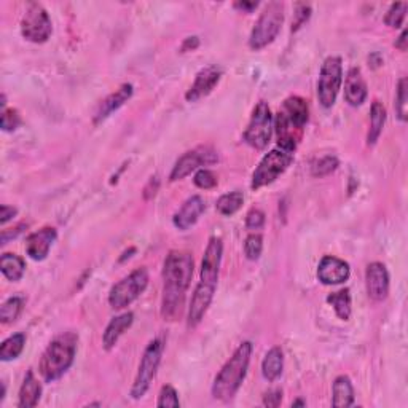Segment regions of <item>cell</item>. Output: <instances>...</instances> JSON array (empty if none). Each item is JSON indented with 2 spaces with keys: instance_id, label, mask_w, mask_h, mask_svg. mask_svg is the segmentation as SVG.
I'll list each match as a JSON object with an SVG mask.
<instances>
[{
  "instance_id": "d6a6232c",
  "label": "cell",
  "mask_w": 408,
  "mask_h": 408,
  "mask_svg": "<svg viewBox=\"0 0 408 408\" xmlns=\"http://www.w3.org/2000/svg\"><path fill=\"white\" fill-rule=\"evenodd\" d=\"M338 168V158L337 157H324L318 161H314L311 166V174L314 177H325L334 173Z\"/></svg>"
},
{
  "instance_id": "f546056e",
  "label": "cell",
  "mask_w": 408,
  "mask_h": 408,
  "mask_svg": "<svg viewBox=\"0 0 408 408\" xmlns=\"http://www.w3.org/2000/svg\"><path fill=\"white\" fill-rule=\"evenodd\" d=\"M244 203V195L243 192H232V193H225L217 200V211L219 214H222V216L228 217V216H233L241 209Z\"/></svg>"
},
{
  "instance_id": "b9f144b4",
  "label": "cell",
  "mask_w": 408,
  "mask_h": 408,
  "mask_svg": "<svg viewBox=\"0 0 408 408\" xmlns=\"http://www.w3.org/2000/svg\"><path fill=\"white\" fill-rule=\"evenodd\" d=\"M16 214H18V209L13 207V206H7V204H3L2 207H0V223L5 225L8 222V220H12Z\"/></svg>"
},
{
  "instance_id": "e0dca14e",
  "label": "cell",
  "mask_w": 408,
  "mask_h": 408,
  "mask_svg": "<svg viewBox=\"0 0 408 408\" xmlns=\"http://www.w3.org/2000/svg\"><path fill=\"white\" fill-rule=\"evenodd\" d=\"M217 286L212 284L201 282L198 284L195 292H193L190 308H189V327H196L203 321L204 314L207 313V308L211 306Z\"/></svg>"
},
{
  "instance_id": "d6986e66",
  "label": "cell",
  "mask_w": 408,
  "mask_h": 408,
  "mask_svg": "<svg viewBox=\"0 0 408 408\" xmlns=\"http://www.w3.org/2000/svg\"><path fill=\"white\" fill-rule=\"evenodd\" d=\"M204 211H206V203H204L201 196L195 195V196L189 198V200L182 204V207L179 209V211L174 214L173 222L176 225V228L182 230V232L192 228L193 225L200 220Z\"/></svg>"
},
{
  "instance_id": "4316f807",
  "label": "cell",
  "mask_w": 408,
  "mask_h": 408,
  "mask_svg": "<svg viewBox=\"0 0 408 408\" xmlns=\"http://www.w3.org/2000/svg\"><path fill=\"white\" fill-rule=\"evenodd\" d=\"M0 271L8 281L18 282L26 271V263L16 254H3L0 259Z\"/></svg>"
},
{
  "instance_id": "44dd1931",
  "label": "cell",
  "mask_w": 408,
  "mask_h": 408,
  "mask_svg": "<svg viewBox=\"0 0 408 408\" xmlns=\"http://www.w3.org/2000/svg\"><path fill=\"white\" fill-rule=\"evenodd\" d=\"M345 99L350 105L359 107L367 99V83L362 77V72L359 67L350 69L345 82Z\"/></svg>"
},
{
  "instance_id": "f35d334b",
  "label": "cell",
  "mask_w": 408,
  "mask_h": 408,
  "mask_svg": "<svg viewBox=\"0 0 408 408\" xmlns=\"http://www.w3.org/2000/svg\"><path fill=\"white\" fill-rule=\"evenodd\" d=\"M311 16V7L306 3H297L295 5V13L292 21V31H297L309 19Z\"/></svg>"
},
{
  "instance_id": "9c48e42d",
  "label": "cell",
  "mask_w": 408,
  "mask_h": 408,
  "mask_svg": "<svg viewBox=\"0 0 408 408\" xmlns=\"http://www.w3.org/2000/svg\"><path fill=\"white\" fill-rule=\"evenodd\" d=\"M343 83L341 59L338 56H329L322 62L318 80V98L322 107L330 109L335 104L337 96L340 93Z\"/></svg>"
},
{
  "instance_id": "6da1fadb",
  "label": "cell",
  "mask_w": 408,
  "mask_h": 408,
  "mask_svg": "<svg viewBox=\"0 0 408 408\" xmlns=\"http://www.w3.org/2000/svg\"><path fill=\"white\" fill-rule=\"evenodd\" d=\"M193 276V257L187 250H171L163 265V298L161 316L164 321L180 318L185 295Z\"/></svg>"
},
{
  "instance_id": "7dc6e473",
  "label": "cell",
  "mask_w": 408,
  "mask_h": 408,
  "mask_svg": "<svg viewBox=\"0 0 408 408\" xmlns=\"http://www.w3.org/2000/svg\"><path fill=\"white\" fill-rule=\"evenodd\" d=\"M298 405H300V407H305V405H306V402H305V400H295L294 404H292V407H298Z\"/></svg>"
},
{
  "instance_id": "74e56055",
  "label": "cell",
  "mask_w": 408,
  "mask_h": 408,
  "mask_svg": "<svg viewBox=\"0 0 408 408\" xmlns=\"http://www.w3.org/2000/svg\"><path fill=\"white\" fill-rule=\"evenodd\" d=\"M21 125V117L18 110L15 109H3L2 110V120H0V126L3 131H15L16 128Z\"/></svg>"
},
{
  "instance_id": "7c38bea8",
  "label": "cell",
  "mask_w": 408,
  "mask_h": 408,
  "mask_svg": "<svg viewBox=\"0 0 408 408\" xmlns=\"http://www.w3.org/2000/svg\"><path fill=\"white\" fill-rule=\"evenodd\" d=\"M219 161V155L216 150L207 146L196 147L193 150L182 155V157L176 161L173 171L169 174L171 182H177L185 179L187 176H190L193 171H198L201 166H209Z\"/></svg>"
},
{
  "instance_id": "7402d4cb",
  "label": "cell",
  "mask_w": 408,
  "mask_h": 408,
  "mask_svg": "<svg viewBox=\"0 0 408 408\" xmlns=\"http://www.w3.org/2000/svg\"><path fill=\"white\" fill-rule=\"evenodd\" d=\"M134 314L133 313H123L120 316H115L109 324H107L104 335H102V345L107 351H110L112 348L117 345V341L120 340V337L133 325Z\"/></svg>"
},
{
  "instance_id": "7bdbcfd3",
  "label": "cell",
  "mask_w": 408,
  "mask_h": 408,
  "mask_svg": "<svg viewBox=\"0 0 408 408\" xmlns=\"http://www.w3.org/2000/svg\"><path fill=\"white\" fill-rule=\"evenodd\" d=\"M158 187H160V180H158V177L155 176V177H152V179L148 180L147 187H146V189H144V198H146V200H150V198H153L155 195H157Z\"/></svg>"
},
{
  "instance_id": "277c9868",
  "label": "cell",
  "mask_w": 408,
  "mask_h": 408,
  "mask_svg": "<svg viewBox=\"0 0 408 408\" xmlns=\"http://www.w3.org/2000/svg\"><path fill=\"white\" fill-rule=\"evenodd\" d=\"M77 341L78 335L74 332H66V334L58 335L53 340L45 352L42 354L39 370L46 383L56 381L62 377L64 373L71 368L74 364L75 352H77Z\"/></svg>"
},
{
  "instance_id": "e575fe53",
  "label": "cell",
  "mask_w": 408,
  "mask_h": 408,
  "mask_svg": "<svg viewBox=\"0 0 408 408\" xmlns=\"http://www.w3.org/2000/svg\"><path fill=\"white\" fill-rule=\"evenodd\" d=\"M193 182H195V185L198 187V189L211 190L219 184V179H217V176L212 173V171L203 168V169L196 171L195 177H193Z\"/></svg>"
},
{
  "instance_id": "ba28073f",
  "label": "cell",
  "mask_w": 408,
  "mask_h": 408,
  "mask_svg": "<svg viewBox=\"0 0 408 408\" xmlns=\"http://www.w3.org/2000/svg\"><path fill=\"white\" fill-rule=\"evenodd\" d=\"M294 153L284 152V150H271L262 158L260 164L252 174V190H259L275 182L279 176L286 173V169L292 164Z\"/></svg>"
},
{
  "instance_id": "8992f818",
  "label": "cell",
  "mask_w": 408,
  "mask_h": 408,
  "mask_svg": "<svg viewBox=\"0 0 408 408\" xmlns=\"http://www.w3.org/2000/svg\"><path fill=\"white\" fill-rule=\"evenodd\" d=\"M164 351V343L161 338H155L147 345L144 356L139 364V370L134 380V384L131 388V397L133 399H142L150 389L153 378L157 377L158 367L161 364V356Z\"/></svg>"
},
{
  "instance_id": "ac0fdd59",
  "label": "cell",
  "mask_w": 408,
  "mask_h": 408,
  "mask_svg": "<svg viewBox=\"0 0 408 408\" xmlns=\"http://www.w3.org/2000/svg\"><path fill=\"white\" fill-rule=\"evenodd\" d=\"M56 238H58V233L55 228L51 227L42 228L39 230V232L28 236V239H26V252H28V255L32 260L35 262L45 260Z\"/></svg>"
},
{
  "instance_id": "30bf717a",
  "label": "cell",
  "mask_w": 408,
  "mask_h": 408,
  "mask_svg": "<svg viewBox=\"0 0 408 408\" xmlns=\"http://www.w3.org/2000/svg\"><path fill=\"white\" fill-rule=\"evenodd\" d=\"M273 131V117L271 110L265 101H260L255 105L254 112H252L250 121L248 128L244 131V141L249 144L250 147L257 150H263L271 139Z\"/></svg>"
},
{
  "instance_id": "bcb514c9",
  "label": "cell",
  "mask_w": 408,
  "mask_h": 408,
  "mask_svg": "<svg viewBox=\"0 0 408 408\" xmlns=\"http://www.w3.org/2000/svg\"><path fill=\"white\" fill-rule=\"evenodd\" d=\"M407 35H408V32L404 29V31H402V34H400L399 39L396 40V48H399L400 51L407 50Z\"/></svg>"
},
{
  "instance_id": "7a4b0ae2",
  "label": "cell",
  "mask_w": 408,
  "mask_h": 408,
  "mask_svg": "<svg viewBox=\"0 0 408 408\" xmlns=\"http://www.w3.org/2000/svg\"><path fill=\"white\" fill-rule=\"evenodd\" d=\"M308 102L300 96H291L284 101L279 109L275 128L278 136V146L284 152L294 153L303 137L306 123H308Z\"/></svg>"
},
{
  "instance_id": "cb8c5ba5",
  "label": "cell",
  "mask_w": 408,
  "mask_h": 408,
  "mask_svg": "<svg viewBox=\"0 0 408 408\" xmlns=\"http://www.w3.org/2000/svg\"><path fill=\"white\" fill-rule=\"evenodd\" d=\"M284 368V354L281 348H271L270 351L265 354L262 362V373L265 380L268 381H276L282 375Z\"/></svg>"
},
{
  "instance_id": "8d00e7d4",
  "label": "cell",
  "mask_w": 408,
  "mask_h": 408,
  "mask_svg": "<svg viewBox=\"0 0 408 408\" xmlns=\"http://www.w3.org/2000/svg\"><path fill=\"white\" fill-rule=\"evenodd\" d=\"M157 405L158 407H173V408L180 407L179 396H177V391L173 388V386L166 384V386H163V388H161Z\"/></svg>"
},
{
  "instance_id": "836d02e7",
  "label": "cell",
  "mask_w": 408,
  "mask_h": 408,
  "mask_svg": "<svg viewBox=\"0 0 408 408\" xmlns=\"http://www.w3.org/2000/svg\"><path fill=\"white\" fill-rule=\"evenodd\" d=\"M262 250H263L262 236L257 235V233L249 235L248 238H246V243H244L246 257H248L249 260H259L260 255H262Z\"/></svg>"
},
{
  "instance_id": "5b68a950",
  "label": "cell",
  "mask_w": 408,
  "mask_h": 408,
  "mask_svg": "<svg viewBox=\"0 0 408 408\" xmlns=\"http://www.w3.org/2000/svg\"><path fill=\"white\" fill-rule=\"evenodd\" d=\"M284 23V5L281 2H270L257 19L249 37L250 50L259 51L275 42Z\"/></svg>"
},
{
  "instance_id": "ee69618b",
  "label": "cell",
  "mask_w": 408,
  "mask_h": 408,
  "mask_svg": "<svg viewBox=\"0 0 408 408\" xmlns=\"http://www.w3.org/2000/svg\"><path fill=\"white\" fill-rule=\"evenodd\" d=\"M257 7H259V2H246V0H243V2H236L235 3V8H238L244 13H250L252 10H255Z\"/></svg>"
},
{
  "instance_id": "3957f363",
  "label": "cell",
  "mask_w": 408,
  "mask_h": 408,
  "mask_svg": "<svg viewBox=\"0 0 408 408\" xmlns=\"http://www.w3.org/2000/svg\"><path fill=\"white\" fill-rule=\"evenodd\" d=\"M252 356V343L244 341L233 352L222 370L217 373L212 384V397L217 400L228 402L238 393L243 381L248 375L249 362Z\"/></svg>"
},
{
  "instance_id": "8fae6325",
  "label": "cell",
  "mask_w": 408,
  "mask_h": 408,
  "mask_svg": "<svg viewBox=\"0 0 408 408\" xmlns=\"http://www.w3.org/2000/svg\"><path fill=\"white\" fill-rule=\"evenodd\" d=\"M53 32L51 19L40 3H31L21 19V34L32 44H45Z\"/></svg>"
},
{
  "instance_id": "60d3db41",
  "label": "cell",
  "mask_w": 408,
  "mask_h": 408,
  "mask_svg": "<svg viewBox=\"0 0 408 408\" xmlns=\"http://www.w3.org/2000/svg\"><path fill=\"white\" fill-rule=\"evenodd\" d=\"M282 402V391L281 389H273L270 393H266L263 397V405L266 407H279Z\"/></svg>"
},
{
  "instance_id": "52a82bcc",
  "label": "cell",
  "mask_w": 408,
  "mask_h": 408,
  "mask_svg": "<svg viewBox=\"0 0 408 408\" xmlns=\"http://www.w3.org/2000/svg\"><path fill=\"white\" fill-rule=\"evenodd\" d=\"M148 286V271L146 268H137L130 276L123 278L110 289L109 303L114 309H123L130 306L134 300L141 297Z\"/></svg>"
},
{
  "instance_id": "ffe728a7",
  "label": "cell",
  "mask_w": 408,
  "mask_h": 408,
  "mask_svg": "<svg viewBox=\"0 0 408 408\" xmlns=\"http://www.w3.org/2000/svg\"><path fill=\"white\" fill-rule=\"evenodd\" d=\"M133 85L131 83H125L121 85L120 88H118L115 93H112L110 96H107V98L101 102L98 110H96L94 114V125H99L105 120V118H109L114 112H117L120 107L125 104L128 99H131L133 96Z\"/></svg>"
},
{
  "instance_id": "f6af8a7d",
  "label": "cell",
  "mask_w": 408,
  "mask_h": 408,
  "mask_svg": "<svg viewBox=\"0 0 408 408\" xmlns=\"http://www.w3.org/2000/svg\"><path fill=\"white\" fill-rule=\"evenodd\" d=\"M200 45V40H198V37H189L184 42V45H182V51H189V50H195Z\"/></svg>"
},
{
  "instance_id": "d4e9b609",
  "label": "cell",
  "mask_w": 408,
  "mask_h": 408,
  "mask_svg": "<svg viewBox=\"0 0 408 408\" xmlns=\"http://www.w3.org/2000/svg\"><path fill=\"white\" fill-rule=\"evenodd\" d=\"M332 405L334 407H351L354 404V389L351 380L341 375L334 381L332 388Z\"/></svg>"
},
{
  "instance_id": "5bb4252c",
  "label": "cell",
  "mask_w": 408,
  "mask_h": 408,
  "mask_svg": "<svg viewBox=\"0 0 408 408\" xmlns=\"http://www.w3.org/2000/svg\"><path fill=\"white\" fill-rule=\"evenodd\" d=\"M365 286L368 297L375 302H383L389 294V273L380 262H373L365 271Z\"/></svg>"
},
{
  "instance_id": "ab89813d",
  "label": "cell",
  "mask_w": 408,
  "mask_h": 408,
  "mask_svg": "<svg viewBox=\"0 0 408 408\" xmlns=\"http://www.w3.org/2000/svg\"><path fill=\"white\" fill-rule=\"evenodd\" d=\"M265 225V214L260 209H250L246 217V227L249 230H260Z\"/></svg>"
},
{
  "instance_id": "4fadbf2b",
  "label": "cell",
  "mask_w": 408,
  "mask_h": 408,
  "mask_svg": "<svg viewBox=\"0 0 408 408\" xmlns=\"http://www.w3.org/2000/svg\"><path fill=\"white\" fill-rule=\"evenodd\" d=\"M222 254H223L222 239L214 236V238L209 239L207 248L206 250H204V257L201 262V275H200L201 282L217 286L220 263H222Z\"/></svg>"
},
{
  "instance_id": "1f68e13d",
  "label": "cell",
  "mask_w": 408,
  "mask_h": 408,
  "mask_svg": "<svg viewBox=\"0 0 408 408\" xmlns=\"http://www.w3.org/2000/svg\"><path fill=\"white\" fill-rule=\"evenodd\" d=\"M407 8L408 3L405 2H399V3H393L388 10V13L384 16V23L389 28H400L402 23H404L405 15H407Z\"/></svg>"
},
{
  "instance_id": "9a60e30c",
  "label": "cell",
  "mask_w": 408,
  "mask_h": 408,
  "mask_svg": "<svg viewBox=\"0 0 408 408\" xmlns=\"http://www.w3.org/2000/svg\"><path fill=\"white\" fill-rule=\"evenodd\" d=\"M350 265L345 260L332 255H325L318 266V278L325 286H337V284L345 282L350 279Z\"/></svg>"
},
{
  "instance_id": "83f0119b",
  "label": "cell",
  "mask_w": 408,
  "mask_h": 408,
  "mask_svg": "<svg viewBox=\"0 0 408 408\" xmlns=\"http://www.w3.org/2000/svg\"><path fill=\"white\" fill-rule=\"evenodd\" d=\"M327 302L334 306L335 313L340 319L348 321L351 318V294L350 289H341V291L330 294L327 297Z\"/></svg>"
},
{
  "instance_id": "d590c367",
  "label": "cell",
  "mask_w": 408,
  "mask_h": 408,
  "mask_svg": "<svg viewBox=\"0 0 408 408\" xmlns=\"http://www.w3.org/2000/svg\"><path fill=\"white\" fill-rule=\"evenodd\" d=\"M407 105H408L407 78L404 77L400 78L399 87H397V102H396V110L400 121H407Z\"/></svg>"
},
{
  "instance_id": "f1b7e54d",
  "label": "cell",
  "mask_w": 408,
  "mask_h": 408,
  "mask_svg": "<svg viewBox=\"0 0 408 408\" xmlns=\"http://www.w3.org/2000/svg\"><path fill=\"white\" fill-rule=\"evenodd\" d=\"M26 345V335L24 334H15L12 337H8L7 340L2 343L0 346V359L3 362L13 361V359L19 357V354L23 352Z\"/></svg>"
},
{
  "instance_id": "603a6c76",
  "label": "cell",
  "mask_w": 408,
  "mask_h": 408,
  "mask_svg": "<svg viewBox=\"0 0 408 408\" xmlns=\"http://www.w3.org/2000/svg\"><path fill=\"white\" fill-rule=\"evenodd\" d=\"M42 396V386L39 380L35 378V375L32 370H29L28 375L24 377L23 384L19 389V402L18 407L21 408H32L39 404Z\"/></svg>"
},
{
  "instance_id": "484cf974",
  "label": "cell",
  "mask_w": 408,
  "mask_h": 408,
  "mask_svg": "<svg viewBox=\"0 0 408 408\" xmlns=\"http://www.w3.org/2000/svg\"><path fill=\"white\" fill-rule=\"evenodd\" d=\"M386 123V109L380 101H375L370 109V130L367 134V144L368 146H375L377 141L383 133Z\"/></svg>"
},
{
  "instance_id": "4dcf8cb0",
  "label": "cell",
  "mask_w": 408,
  "mask_h": 408,
  "mask_svg": "<svg viewBox=\"0 0 408 408\" xmlns=\"http://www.w3.org/2000/svg\"><path fill=\"white\" fill-rule=\"evenodd\" d=\"M23 306L24 300L21 297L8 298L0 308V321H2V324H12V322L18 319L21 311H23Z\"/></svg>"
},
{
  "instance_id": "2e32d148",
  "label": "cell",
  "mask_w": 408,
  "mask_h": 408,
  "mask_svg": "<svg viewBox=\"0 0 408 408\" xmlns=\"http://www.w3.org/2000/svg\"><path fill=\"white\" fill-rule=\"evenodd\" d=\"M220 78H222V71H220L217 66H209L206 69H201L196 75L195 83L192 85L189 91H187L185 99L189 102H196L206 98V96L211 94L212 90L217 87Z\"/></svg>"
}]
</instances>
